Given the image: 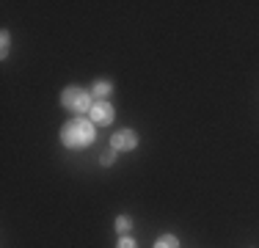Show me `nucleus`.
<instances>
[{
  "mask_svg": "<svg viewBox=\"0 0 259 248\" xmlns=\"http://www.w3.org/2000/svg\"><path fill=\"white\" fill-rule=\"evenodd\" d=\"M61 144H64L66 149H72V152H77V149H85L94 144L97 138V124L89 119V116H72L69 121L61 127L58 133Z\"/></svg>",
  "mask_w": 259,
  "mask_h": 248,
  "instance_id": "nucleus-1",
  "label": "nucleus"
},
{
  "mask_svg": "<svg viewBox=\"0 0 259 248\" xmlns=\"http://www.w3.org/2000/svg\"><path fill=\"white\" fill-rule=\"evenodd\" d=\"M91 105H94V97H91V89H83V86H66L61 91V108L69 110L75 116H89Z\"/></svg>",
  "mask_w": 259,
  "mask_h": 248,
  "instance_id": "nucleus-2",
  "label": "nucleus"
},
{
  "mask_svg": "<svg viewBox=\"0 0 259 248\" xmlns=\"http://www.w3.org/2000/svg\"><path fill=\"white\" fill-rule=\"evenodd\" d=\"M89 119L94 121L97 127H108V124H113V119H116V110L110 102H97L94 99V105H91V110H89Z\"/></svg>",
  "mask_w": 259,
  "mask_h": 248,
  "instance_id": "nucleus-3",
  "label": "nucleus"
},
{
  "mask_svg": "<svg viewBox=\"0 0 259 248\" xmlns=\"http://www.w3.org/2000/svg\"><path fill=\"white\" fill-rule=\"evenodd\" d=\"M135 146H138V133L130 130V127L119 130V133L110 138V149H116V152H133Z\"/></svg>",
  "mask_w": 259,
  "mask_h": 248,
  "instance_id": "nucleus-4",
  "label": "nucleus"
},
{
  "mask_svg": "<svg viewBox=\"0 0 259 248\" xmlns=\"http://www.w3.org/2000/svg\"><path fill=\"white\" fill-rule=\"evenodd\" d=\"M110 94H113V80H97V83L91 86V97H94L97 102H108Z\"/></svg>",
  "mask_w": 259,
  "mask_h": 248,
  "instance_id": "nucleus-5",
  "label": "nucleus"
},
{
  "mask_svg": "<svg viewBox=\"0 0 259 248\" xmlns=\"http://www.w3.org/2000/svg\"><path fill=\"white\" fill-rule=\"evenodd\" d=\"M155 248H180V237L177 234H160L155 240Z\"/></svg>",
  "mask_w": 259,
  "mask_h": 248,
  "instance_id": "nucleus-6",
  "label": "nucleus"
},
{
  "mask_svg": "<svg viewBox=\"0 0 259 248\" xmlns=\"http://www.w3.org/2000/svg\"><path fill=\"white\" fill-rule=\"evenodd\" d=\"M130 229H133V218H130V215H119V218H116V232H119V237L130 234Z\"/></svg>",
  "mask_w": 259,
  "mask_h": 248,
  "instance_id": "nucleus-7",
  "label": "nucleus"
},
{
  "mask_svg": "<svg viewBox=\"0 0 259 248\" xmlns=\"http://www.w3.org/2000/svg\"><path fill=\"white\" fill-rule=\"evenodd\" d=\"M9 53H11V33L9 30H0V58H9Z\"/></svg>",
  "mask_w": 259,
  "mask_h": 248,
  "instance_id": "nucleus-8",
  "label": "nucleus"
},
{
  "mask_svg": "<svg viewBox=\"0 0 259 248\" xmlns=\"http://www.w3.org/2000/svg\"><path fill=\"white\" fill-rule=\"evenodd\" d=\"M116 154H119L116 149H108V152H102V154H100V166H105V169H110V166L116 163Z\"/></svg>",
  "mask_w": 259,
  "mask_h": 248,
  "instance_id": "nucleus-9",
  "label": "nucleus"
},
{
  "mask_svg": "<svg viewBox=\"0 0 259 248\" xmlns=\"http://www.w3.org/2000/svg\"><path fill=\"white\" fill-rule=\"evenodd\" d=\"M116 248H138V243H135L130 234H124V237H119V243H116Z\"/></svg>",
  "mask_w": 259,
  "mask_h": 248,
  "instance_id": "nucleus-10",
  "label": "nucleus"
}]
</instances>
